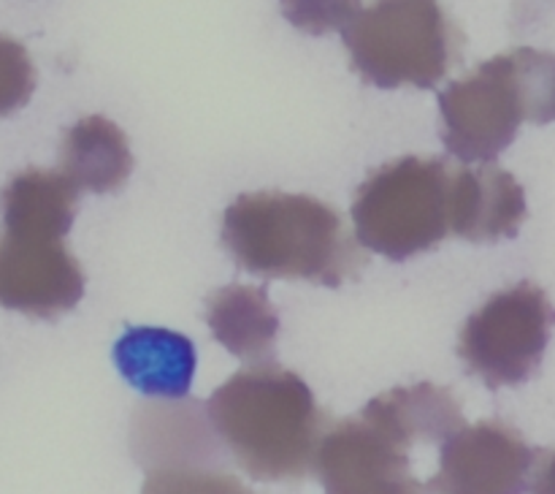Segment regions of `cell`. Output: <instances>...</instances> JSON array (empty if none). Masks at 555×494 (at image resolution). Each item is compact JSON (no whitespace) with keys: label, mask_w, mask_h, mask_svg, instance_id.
<instances>
[{"label":"cell","mask_w":555,"mask_h":494,"mask_svg":"<svg viewBox=\"0 0 555 494\" xmlns=\"http://www.w3.org/2000/svg\"><path fill=\"white\" fill-rule=\"evenodd\" d=\"M534 448L504 421L461 427L442 443L439 472L431 492L444 494H509L529 483Z\"/></svg>","instance_id":"cell-10"},{"label":"cell","mask_w":555,"mask_h":494,"mask_svg":"<svg viewBox=\"0 0 555 494\" xmlns=\"http://www.w3.org/2000/svg\"><path fill=\"white\" fill-rule=\"evenodd\" d=\"M114 364L119 375L150 400L188 396L193 385L195 345L179 331L128 329L114 345Z\"/></svg>","instance_id":"cell-12"},{"label":"cell","mask_w":555,"mask_h":494,"mask_svg":"<svg viewBox=\"0 0 555 494\" xmlns=\"http://www.w3.org/2000/svg\"><path fill=\"white\" fill-rule=\"evenodd\" d=\"M555 326V307L534 282L499 291L472 315L459 337V356L488 389L520 385L540 369Z\"/></svg>","instance_id":"cell-6"},{"label":"cell","mask_w":555,"mask_h":494,"mask_svg":"<svg viewBox=\"0 0 555 494\" xmlns=\"http://www.w3.org/2000/svg\"><path fill=\"white\" fill-rule=\"evenodd\" d=\"M228 454L255 481H298L314 465L328 418L301 375L255 364L228 378L206 402Z\"/></svg>","instance_id":"cell-2"},{"label":"cell","mask_w":555,"mask_h":494,"mask_svg":"<svg viewBox=\"0 0 555 494\" xmlns=\"http://www.w3.org/2000/svg\"><path fill=\"white\" fill-rule=\"evenodd\" d=\"M85 296V271L63 239L0 237V304L54 320Z\"/></svg>","instance_id":"cell-9"},{"label":"cell","mask_w":555,"mask_h":494,"mask_svg":"<svg viewBox=\"0 0 555 494\" xmlns=\"http://www.w3.org/2000/svg\"><path fill=\"white\" fill-rule=\"evenodd\" d=\"M450 174L442 157H399L358 188L356 237L372 253L406 261L450 237Z\"/></svg>","instance_id":"cell-4"},{"label":"cell","mask_w":555,"mask_h":494,"mask_svg":"<svg viewBox=\"0 0 555 494\" xmlns=\"http://www.w3.org/2000/svg\"><path fill=\"white\" fill-rule=\"evenodd\" d=\"M341 33L352 71L383 90H431L464 49V33L439 0H372Z\"/></svg>","instance_id":"cell-3"},{"label":"cell","mask_w":555,"mask_h":494,"mask_svg":"<svg viewBox=\"0 0 555 494\" xmlns=\"http://www.w3.org/2000/svg\"><path fill=\"white\" fill-rule=\"evenodd\" d=\"M79 188L60 172L27 168L0 193L3 233L33 239H63L76 217Z\"/></svg>","instance_id":"cell-13"},{"label":"cell","mask_w":555,"mask_h":494,"mask_svg":"<svg viewBox=\"0 0 555 494\" xmlns=\"http://www.w3.org/2000/svg\"><path fill=\"white\" fill-rule=\"evenodd\" d=\"M363 418L410 448L412 443H444L464 427V410L448 389L434 383L401 385L363 407Z\"/></svg>","instance_id":"cell-14"},{"label":"cell","mask_w":555,"mask_h":494,"mask_svg":"<svg viewBox=\"0 0 555 494\" xmlns=\"http://www.w3.org/2000/svg\"><path fill=\"white\" fill-rule=\"evenodd\" d=\"M507 54L520 103H524L526 123H555V52L520 47Z\"/></svg>","instance_id":"cell-17"},{"label":"cell","mask_w":555,"mask_h":494,"mask_svg":"<svg viewBox=\"0 0 555 494\" xmlns=\"http://www.w3.org/2000/svg\"><path fill=\"white\" fill-rule=\"evenodd\" d=\"M282 16L309 36L345 30L361 11V0H280Z\"/></svg>","instance_id":"cell-19"},{"label":"cell","mask_w":555,"mask_h":494,"mask_svg":"<svg viewBox=\"0 0 555 494\" xmlns=\"http://www.w3.org/2000/svg\"><path fill=\"white\" fill-rule=\"evenodd\" d=\"M442 141L464 163H488L502 155L518 136L524 119L509 54H496L464 79L439 92Z\"/></svg>","instance_id":"cell-7"},{"label":"cell","mask_w":555,"mask_h":494,"mask_svg":"<svg viewBox=\"0 0 555 494\" xmlns=\"http://www.w3.org/2000/svg\"><path fill=\"white\" fill-rule=\"evenodd\" d=\"M529 481L531 492L555 494V451H537Z\"/></svg>","instance_id":"cell-20"},{"label":"cell","mask_w":555,"mask_h":494,"mask_svg":"<svg viewBox=\"0 0 555 494\" xmlns=\"http://www.w3.org/2000/svg\"><path fill=\"white\" fill-rule=\"evenodd\" d=\"M206 324L222 347L242 362H263L274 351L280 315L266 288L228 286L206 304Z\"/></svg>","instance_id":"cell-16"},{"label":"cell","mask_w":555,"mask_h":494,"mask_svg":"<svg viewBox=\"0 0 555 494\" xmlns=\"http://www.w3.org/2000/svg\"><path fill=\"white\" fill-rule=\"evenodd\" d=\"M222 244L244 271L263 280L339 288L366 266L341 212L314 195H238L222 217Z\"/></svg>","instance_id":"cell-1"},{"label":"cell","mask_w":555,"mask_h":494,"mask_svg":"<svg viewBox=\"0 0 555 494\" xmlns=\"http://www.w3.org/2000/svg\"><path fill=\"white\" fill-rule=\"evenodd\" d=\"M529 206L518 179L491 161L450 174V233L466 242L513 239L524 226Z\"/></svg>","instance_id":"cell-11"},{"label":"cell","mask_w":555,"mask_h":494,"mask_svg":"<svg viewBox=\"0 0 555 494\" xmlns=\"http://www.w3.org/2000/svg\"><path fill=\"white\" fill-rule=\"evenodd\" d=\"M312 467L331 494H406L421 489L410 476L406 445L363 416L331 427L320 438Z\"/></svg>","instance_id":"cell-8"},{"label":"cell","mask_w":555,"mask_h":494,"mask_svg":"<svg viewBox=\"0 0 555 494\" xmlns=\"http://www.w3.org/2000/svg\"><path fill=\"white\" fill-rule=\"evenodd\" d=\"M63 174L85 193H114L133 174V152L128 136L101 114L79 119L65 134L60 150Z\"/></svg>","instance_id":"cell-15"},{"label":"cell","mask_w":555,"mask_h":494,"mask_svg":"<svg viewBox=\"0 0 555 494\" xmlns=\"http://www.w3.org/2000/svg\"><path fill=\"white\" fill-rule=\"evenodd\" d=\"M130 448L146 470V492H231L236 478L225 476V454L209 410L190 396L150 400L135 407Z\"/></svg>","instance_id":"cell-5"},{"label":"cell","mask_w":555,"mask_h":494,"mask_svg":"<svg viewBox=\"0 0 555 494\" xmlns=\"http://www.w3.org/2000/svg\"><path fill=\"white\" fill-rule=\"evenodd\" d=\"M36 92V68L16 38L0 33V119L27 106Z\"/></svg>","instance_id":"cell-18"}]
</instances>
